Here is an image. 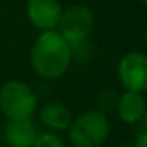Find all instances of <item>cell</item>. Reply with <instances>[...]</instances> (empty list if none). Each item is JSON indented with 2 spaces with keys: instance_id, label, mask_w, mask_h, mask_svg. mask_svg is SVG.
<instances>
[{
  "instance_id": "12",
  "label": "cell",
  "mask_w": 147,
  "mask_h": 147,
  "mask_svg": "<svg viewBox=\"0 0 147 147\" xmlns=\"http://www.w3.org/2000/svg\"><path fill=\"white\" fill-rule=\"evenodd\" d=\"M117 95H115L112 90H103L101 93L98 95V111L106 112V111H111L112 108H117Z\"/></svg>"
},
{
  "instance_id": "7",
  "label": "cell",
  "mask_w": 147,
  "mask_h": 147,
  "mask_svg": "<svg viewBox=\"0 0 147 147\" xmlns=\"http://www.w3.org/2000/svg\"><path fill=\"white\" fill-rule=\"evenodd\" d=\"M38 136L32 119L8 120L3 127V141L7 147H32Z\"/></svg>"
},
{
  "instance_id": "11",
  "label": "cell",
  "mask_w": 147,
  "mask_h": 147,
  "mask_svg": "<svg viewBox=\"0 0 147 147\" xmlns=\"http://www.w3.org/2000/svg\"><path fill=\"white\" fill-rule=\"evenodd\" d=\"M32 147H65V142L57 133L45 131V133H38Z\"/></svg>"
},
{
  "instance_id": "9",
  "label": "cell",
  "mask_w": 147,
  "mask_h": 147,
  "mask_svg": "<svg viewBox=\"0 0 147 147\" xmlns=\"http://www.w3.org/2000/svg\"><path fill=\"white\" fill-rule=\"evenodd\" d=\"M146 111H147V105L142 93L127 90L123 95L119 96L117 112H119V117L122 119V122H125V123L128 125L138 123Z\"/></svg>"
},
{
  "instance_id": "10",
  "label": "cell",
  "mask_w": 147,
  "mask_h": 147,
  "mask_svg": "<svg viewBox=\"0 0 147 147\" xmlns=\"http://www.w3.org/2000/svg\"><path fill=\"white\" fill-rule=\"evenodd\" d=\"M70 51H71V62L84 63L92 55V46H90L89 40H82V41H78V43H71Z\"/></svg>"
},
{
  "instance_id": "6",
  "label": "cell",
  "mask_w": 147,
  "mask_h": 147,
  "mask_svg": "<svg viewBox=\"0 0 147 147\" xmlns=\"http://www.w3.org/2000/svg\"><path fill=\"white\" fill-rule=\"evenodd\" d=\"M62 11L59 0H29L26 5L27 19L40 32L57 29Z\"/></svg>"
},
{
  "instance_id": "13",
  "label": "cell",
  "mask_w": 147,
  "mask_h": 147,
  "mask_svg": "<svg viewBox=\"0 0 147 147\" xmlns=\"http://www.w3.org/2000/svg\"><path fill=\"white\" fill-rule=\"evenodd\" d=\"M134 147H147V131H139L134 141Z\"/></svg>"
},
{
  "instance_id": "15",
  "label": "cell",
  "mask_w": 147,
  "mask_h": 147,
  "mask_svg": "<svg viewBox=\"0 0 147 147\" xmlns=\"http://www.w3.org/2000/svg\"><path fill=\"white\" fill-rule=\"evenodd\" d=\"M146 43H147V32H146Z\"/></svg>"
},
{
  "instance_id": "5",
  "label": "cell",
  "mask_w": 147,
  "mask_h": 147,
  "mask_svg": "<svg viewBox=\"0 0 147 147\" xmlns=\"http://www.w3.org/2000/svg\"><path fill=\"white\" fill-rule=\"evenodd\" d=\"M117 76L120 84L130 92H147V54L141 51L127 52L119 60Z\"/></svg>"
},
{
  "instance_id": "1",
  "label": "cell",
  "mask_w": 147,
  "mask_h": 147,
  "mask_svg": "<svg viewBox=\"0 0 147 147\" xmlns=\"http://www.w3.org/2000/svg\"><path fill=\"white\" fill-rule=\"evenodd\" d=\"M71 62L70 43L59 30L40 32L30 49V65L45 81L60 79L68 71Z\"/></svg>"
},
{
  "instance_id": "8",
  "label": "cell",
  "mask_w": 147,
  "mask_h": 147,
  "mask_svg": "<svg viewBox=\"0 0 147 147\" xmlns=\"http://www.w3.org/2000/svg\"><path fill=\"white\" fill-rule=\"evenodd\" d=\"M40 120L46 128H49L54 133L67 131L70 128L71 112L63 103L60 101H48L40 108Z\"/></svg>"
},
{
  "instance_id": "4",
  "label": "cell",
  "mask_w": 147,
  "mask_h": 147,
  "mask_svg": "<svg viewBox=\"0 0 147 147\" xmlns=\"http://www.w3.org/2000/svg\"><path fill=\"white\" fill-rule=\"evenodd\" d=\"M95 27L93 11L86 5H71L62 11L57 30L68 43H78L89 40Z\"/></svg>"
},
{
  "instance_id": "14",
  "label": "cell",
  "mask_w": 147,
  "mask_h": 147,
  "mask_svg": "<svg viewBox=\"0 0 147 147\" xmlns=\"http://www.w3.org/2000/svg\"><path fill=\"white\" fill-rule=\"evenodd\" d=\"M141 2H142V3H144V5H146V7H147V0H141Z\"/></svg>"
},
{
  "instance_id": "3",
  "label": "cell",
  "mask_w": 147,
  "mask_h": 147,
  "mask_svg": "<svg viewBox=\"0 0 147 147\" xmlns=\"http://www.w3.org/2000/svg\"><path fill=\"white\" fill-rule=\"evenodd\" d=\"M111 125L105 112L92 109L71 122L68 138L73 147H100L109 136Z\"/></svg>"
},
{
  "instance_id": "2",
  "label": "cell",
  "mask_w": 147,
  "mask_h": 147,
  "mask_svg": "<svg viewBox=\"0 0 147 147\" xmlns=\"http://www.w3.org/2000/svg\"><path fill=\"white\" fill-rule=\"evenodd\" d=\"M38 109V98L29 84L22 81H7L0 87V112L8 120H26Z\"/></svg>"
}]
</instances>
